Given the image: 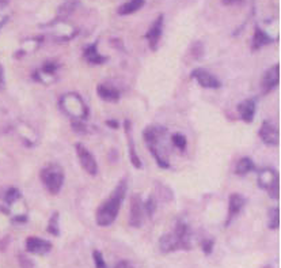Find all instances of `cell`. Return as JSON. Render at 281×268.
I'll use <instances>...</instances> for the list:
<instances>
[{
    "label": "cell",
    "mask_w": 281,
    "mask_h": 268,
    "mask_svg": "<svg viewBox=\"0 0 281 268\" xmlns=\"http://www.w3.org/2000/svg\"><path fill=\"white\" fill-rule=\"evenodd\" d=\"M167 128L159 124H153L148 125L143 136L146 140L147 147L151 152V155L155 158V161L162 169H169L170 168V159H169V147H167Z\"/></svg>",
    "instance_id": "6da1fadb"
},
{
    "label": "cell",
    "mask_w": 281,
    "mask_h": 268,
    "mask_svg": "<svg viewBox=\"0 0 281 268\" xmlns=\"http://www.w3.org/2000/svg\"><path fill=\"white\" fill-rule=\"evenodd\" d=\"M127 180H121L117 184V187L114 188V191L111 192L109 198L105 202H102L101 206L95 211V222L101 228H107L114 223L117 219L118 212L121 208L123 200L127 195Z\"/></svg>",
    "instance_id": "7a4b0ae2"
},
{
    "label": "cell",
    "mask_w": 281,
    "mask_h": 268,
    "mask_svg": "<svg viewBox=\"0 0 281 268\" xmlns=\"http://www.w3.org/2000/svg\"><path fill=\"white\" fill-rule=\"evenodd\" d=\"M159 249L162 253L192 249V232L183 222H178L171 233L163 234L159 238Z\"/></svg>",
    "instance_id": "3957f363"
},
{
    "label": "cell",
    "mask_w": 281,
    "mask_h": 268,
    "mask_svg": "<svg viewBox=\"0 0 281 268\" xmlns=\"http://www.w3.org/2000/svg\"><path fill=\"white\" fill-rule=\"evenodd\" d=\"M40 179L51 195H59L64 185V172L57 163H48L40 172Z\"/></svg>",
    "instance_id": "277c9868"
},
{
    "label": "cell",
    "mask_w": 281,
    "mask_h": 268,
    "mask_svg": "<svg viewBox=\"0 0 281 268\" xmlns=\"http://www.w3.org/2000/svg\"><path fill=\"white\" fill-rule=\"evenodd\" d=\"M258 185L265 189L270 199L279 200L280 199V177L279 173L272 168H264L258 173Z\"/></svg>",
    "instance_id": "5b68a950"
},
{
    "label": "cell",
    "mask_w": 281,
    "mask_h": 268,
    "mask_svg": "<svg viewBox=\"0 0 281 268\" xmlns=\"http://www.w3.org/2000/svg\"><path fill=\"white\" fill-rule=\"evenodd\" d=\"M60 105L74 120H83L87 117L88 109L82 97L77 93H68L60 101Z\"/></svg>",
    "instance_id": "8992f818"
},
{
    "label": "cell",
    "mask_w": 281,
    "mask_h": 268,
    "mask_svg": "<svg viewBox=\"0 0 281 268\" xmlns=\"http://www.w3.org/2000/svg\"><path fill=\"white\" fill-rule=\"evenodd\" d=\"M75 151H77V159H79V163H80L82 169L90 176L98 175V163L95 161V158L91 154V151H88L82 143H77L75 145Z\"/></svg>",
    "instance_id": "52a82bcc"
},
{
    "label": "cell",
    "mask_w": 281,
    "mask_h": 268,
    "mask_svg": "<svg viewBox=\"0 0 281 268\" xmlns=\"http://www.w3.org/2000/svg\"><path fill=\"white\" fill-rule=\"evenodd\" d=\"M144 216H146V211H144V204H143L140 195H133L130 200L129 225L136 229L141 228L144 223Z\"/></svg>",
    "instance_id": "ba28073f"
},
{
    "label": "cell",
    "mask_w": 281,
    "mask_h": 268,
    "mask_svg": "<svg viewBox=\"0 0 281 268\" xmlns=\"http://www.w3.org/2000/svg\"><path fill=\"white\" fill-rule=\"evenodd\" d=\"M163 26H164V15L163 14H159L156 19L153 21L150 29L147 30L146 33V40L148 41V45L153 51H156L159 47V42L163 34Z\"/></svg>",
    "instance_id": "9c48e42d"
},
{
    "label": "cell",
    "mask_w": 281,
    "mask_h": 268,
    "mask_svg": "<svg viewBox=\"0 0 281 268\" xmlns=\"http://www.w3.org/2000/svg\"><path fill=\"white\" fill-rule=\"evenodd\" d=\"M258 135L261 140L264 142L266 146L276 147L279 146V142H280V132L279 128L276 127L275 124L269 120H265L261 125V128L258 131Z\"/></svg>",
    "instance_id": "30bf717a"
},
{
    "label": "cell",
    "mask_w": 281,
    "mask_h": 268,
    "mask_svg": "<svg viewBox=\"0 0 281 268\" xmlns=\"http://www.w3.org/2000/svg\"><path fill=\"white\" fill-rule=\"evenodd\" d=\"M192 78L197 81L201 88L204 89H220L222 88V83L220 81L217 79L216 76L211 74V72H208L204 68H196L192 72Z\"/></svg>",
    "instance_id": "8fae6325"
},
{
    "label": "cell",
    "mask_w": 281,
    "mask_h": 268,
    "mask_svg": "<svg viewBox=\"0 0 281 268\" xmlns=\"http://www.w3.org/2000/svg\"><path fill=\"white\" fill-rule=\"evenodd\" d=\"M280 82V64H275L265 71L261 79V90L264 94H269Z\"/></svg>",
    "instance_id": "7c38bea8"
},
{
    "label": "cell",
    "mask_w": 281,
    "mask_h": 268,
    "mask_svg": "<svg viewBox=\"0 0 281 268\" xmlns=\"http://www.w3.org/2000/svg\"><path fill=\"white\" fill-rule=\"evenodd\" d=\"M25 246H26V251L29 253H33V255H47L49 252L52 251V244L51 241L48 239H42L40 237H34V236H30L26 238V242H25Z\"/></svg>",
    "instance_id": "4fadbf2b"
},
{
    "label": "cell",
    "mask_w": 281,
    "mask_h": 268,
    "mask_svg": "<svg viewBox=\"0 0 281 268\" xmlns=\"http://www.w3.org/2000/svg\"><path fill=\"white\" fill-rule=\"evenodd\" d=\"M130 128H132V124L129 120H125L124 122V129H125V134H127V139H128V150H129V159L132 165L135 166L136 169H141L143 163H141V159L139 157V154L136 151L135 142H133V138H132V134H130Z\"/></svg>",
    "instance_id": "5bb4252c"
},
{
    "label": "cell",
    "mask_w": 281,
    "mask_h": 268,
    "mask_svg": "<svg viewBox=\"0 0 281 268\" xmlns=\"http://www.w3.org/2000/svg\"><path fill=\"white\" fill-rule=\"evenodd\" d=\"M238 109V113H239V117L247 124L254 120V116H255V111H257V102L254 98H249L242 101L239 105L236 106Z\"/></svg>",
    "instance_id": "9a60e30c"
},
{
    "label": "cell",
    "mask_w": 281,
    "mask_h": 268,
    "mask_svg": "<svg viewBox=\"0 0 281 268\" xmlns=\"http://www.w3.org/2000/svg\"><path fill=\"white\" fill-rule=\"evenodd\" d=\"M245 204H246V199H245V196H242L240 193H232V195H230L229 218H227V223H226L227 226L231 223V221L234 219L235 216L238 215L240 211L243 210Z\"/></svg>",
    "instance_id": "2e32d148"
},
{
    "label": "cell",
    "mask_w": 281,
    "mask_h": 268,
    "mask_svg": "<svg viewBox=\"0 0 281 268\" xmlns=\"http://www.w3.org/2000/svg\"><path fill=\"white\" fill-rule=\"evenodd\" d=\"M97 45H98V42L95 41L93 44L87 45V47L84 48V51H83V58L86 59V61H88L90 64L100 65L107 61V58H106V56H102V55L98 52Z\"/></svg>",
    "instance_id": "e0dca14e"
},
{
    "label": "cell",
    "mask_w": 281,
    "mask_h": 268,
    "mask_svg": "<svg viewBox=\"0 0 281 268\" xmlns=\"http://www.w3.org/2000/svg\"><path fill=\"white\" fill-rule=\"evenodd\" d=\"M275 40H273V37H270L265 30H262L259 26H255V29H254V35H253V40H252V49L253 51H258V49H261V48L266 47V45H269V44H273Z\"/></svg>",
    "instance_id": "ac0fdd59"
},
{
    "label": "cell",
    "mask_w": 281,
    "mask_h": 268,
    "mask_svg": "<svg viewBox=\"0 0 281 268\" xmlns=\"http://www.w3.org/2000/svg\"><path fill=\"white\" fill-rule=\"evenodd\" d=\"M97 93H98L101 98L103 101H107V102H117L120 99V91L111 85L101 83L97 88Z\"/></svg>",
    "instance_id": "d6986e66"
},
{
    "label": "cell",
    "mask_w": 281,
    "mask_h": 268,
    "mask_svg": "<svg viewBox=\"0 0 281 268\" xmlns=\"http://www.w3.org/2000/svg\"><path fill=\"white\" fill-rule=\"evenodd\" d=\"M146 4V0H128L125 1L124 4L117 8L118 15H123V17H127V15H132L137 12L140 8H143V6Z\"/></svg>",
    "instance_id": "ffe728a7"
},
{
    "label": "cell",
    "mask_w": 281,
    "mask_h": 268,
    "mask_svg": "<svg viewBox=\"0 0 281 268\" xmlns=\"http://www.w3.org/2000/svg\"><path fill=\"white\" fill-rule=\"evenodd\" d=\"M253 170H254V162L249 157H243L240 158L236 163V166H235V175L246 176Z\"/></svg>",
    "instance_id": "44dd1931"
},
{
    "label": "cell",
    "mask_w": 281,
    "mask_h": 268,
    "mask_svg": "<svg viewBox=\"0 0 281 268\" xmlns=\"http://www.w3.org/2000/svg\"><path fill=\"white\" fill-rule=\"evenodd\" d=\"M269 219H268V228L270 230H277L279 226H280V210L279 207L276 208H272L269 210Z\"/></svg>",
    "instance_id": "7402d4cb"
},
{
    "label": "cell",
    "mask_w": 281,
    "mask_h": 268,
    "mask_svg": "<svg viewBox=\"0 0 281 268\" xmlns=\"http://www.w3.org/2000/svg\"><path fill=\"white\" fill-rule=\"evenodd\" d=\"M59 212H53L51 219H49V223H48V233L53 234V236H59L60 234V228H59Z\"/></svg>",
    "instance_id": "603a6c76"
},
{
    "label": "cell",
    "mask_w": 281,
    "mask_h": 268,
    "mask_svg": "<svg viewBox=\"0 0 281 268\" xmlns=\"http://www.w3.org/2000/svg\"><path fill=\"white\" fill-rule=\"evenodd\" d=\"M171 142H173V145H174L179 151H185V150H186L187 140L186 138H185V135L179 134V132L173 134L171 135Z\"/></svg>",
    "instance_id": "cb8c5ba5"
},
{
    "label": "cell",
    "mask_w": 281,
    "mask_h": 268,
    "mask_svg": "<svg viewBox=\"0 0 281 268\" xmlns=\"http://www.w3.org/2000/svg\"><path fill=\"white\" fill-rule=\"evenodd\" d=\"M18 199H21V192L18 191V188H8L4 193V202L7 204L15 203Z\"/></svg>",
    "instance_id": "d4e9b609"
},
{
    "label": "cell",
    "mask_w": 281,
    "mask_h": 268,
    "mask_svg": "<svg viewBox=\"0 0 281 268\" xmlns=\"http://www.w3.org/2000/svg\"><path fill=\"white\" fill-rule=\"evenodd\" d=\"M156 210V202H155V199L153 196H150L148 200H147L146 203H144V211H146V214L150 218L153 215V212Z\"/></svg>",
    "instance_id": "484cf974"
},
{
    "label": "cell",
    "mask_w": 281,
    "mask_h": 268,
    "mask_svg": "<svg viewBox=\"0 0 281 268\" xmlns=\"http://www.w3.org/2000/svg\"><path fill=\"white\" fill-rule=\"evenodd\" d=\"M93 257H94V264H95V268H107L105 259H103V256H102V253H101L100 251H94Z\"/></svg>",
    "instance_id": "4316f807"
},
{
    "label": "cell",
    "mask_w": 281,
    "mask_h": 268,
    "mask_svg": "<svg viewBox=\"0 0 281 268\" xmlns=\"http://www.w3.org/2000/svg\"><path fill=\"white\" fill-rule=\"evenodd\" d=\"M72 129L77 134H87L88 127L86 124H83L82 120H72Z\"/></svg>",
    "instance_id": "83f0119b"
},
{
    "label": "cell",
    "mask_w": 281,
    "mask_h": 268,
    "mask_svg": "<svg viewBox=\"0 0 281 268\" xmlns=\"http://www.w3.org/2000/svg\"><path fill=\"white\" fill-rule=\"evenodd\" d=\"M213 245H215V241H213V239L205 238L203 239V242H201V249H203L205 255H211L212 251H213Z\"/></svg>",
    "instance_id": "f1b7e54d"
},
{
    "label": "cell",
    "mask_w": 281,
    "mask_h": 268,
    "mask_svg": "<svg viewBox=\"0 0 281 268\" xmlns=\"http://www.w3.org/2000/svg\"><path fill=\"white\" fill-rule=\"evenodd\" d=\"M57 70V64L54 61H47L44 67H42V72H45L48 75H53Z\"/></svg>",
    "instance_id": "f546056e"
},
{
    "label": "cell",
    "mask_w": 281,
    "mask_h": 268,
    "mask_svg": "<svg viewBox=\"0 0 281 268\" xmlns=\"http://www.w3.org/2000/svg\"><path fill=\"white\" fill-rule=\"evenodd\" d=\"M19 262H21V267L22 268H34L33 262H31L27 256H25V255H21V256H19Z\"/></svg>",
    "instance_id": "4dcf8cb0"
},
{
    "label": "cell",
    "mask_w": 281,
    "mask_h": 268,
    "mask_svg": "<svg viewBox=\"0 0 281 268\" xmlns=\"http://www.w3.org/2000/svg\"><path fill=\"white\" fill-rule=\"evenodd\" d=\"M6 89V75H4V67L0 64V91H4Z\"/></svg>",
    "instance_id": "1f68e13d"
},
{
    "label": "cell",
    "mask_w": 281,
    "mask_h": 268,
    "mask_svg": "<svg viewBox=\"0 0 281 268\" xmlns=\"http://www.w3.org/2000/svg\"><path fill=\"white\" fill-rule=\"evenodd\" d=\"M114 268H135V266L130 262H128V260H121V262H118L117 264H116V267Z\"/></svg>",
    "instance_id": "d6a6232c"
},
{
    "label": "cell",
    "mask_w": 281,
    "mask_h": 268,
    "mask_svg": "<svg viewBox=\"0 0 281 268\" xmlns=\"http://www.w3.org/2000/svg\"><path fill=\"white\" fill-rule=\"evenodd\" d=\"M243 0H222V3L224 6H232V4H236V3H240Z\"/></svg>",
    "instance_id": "836d02e7"
},
{
    "label": "cell",
    "mask_w": 281,
    "mask_h": 268,
    "mask_svg": "<svg viewBox=\"0 0 281 268\" xmlns=\"http://www.w3.org/2000/svg\"><path fill=\"white\" fill-rule=\"evenodd\" d=\"M106 124H107V125H109V127H113V128H120V125H118V122L117 121H113V120H107V121H106Z\"/></svg>",
    "instance_id": "e575fe53"
},
{
    "label": "cell",
    "mask_w": 281,
    "mask_h": 268,
    "mask_svg": "<svg viewBox=\"0 0 281 268\" xmlns=\"http://www.w3.org/2000/svg\"><path fill=\"white\" fill-rule=\"evenodd\" d=\"M10 1H11V0H0V7L7 6V4H8Z\"/></svg>",
    "instance_id": "d590c367"
},
{
    "label": "cell",
    "mask_w": 281,
    "mask_h": 268,
    "mask_svg": "<svg viewBox=\"0 0 281 268\" xmlns=\"http://www.w3.org/2000/svg\"><path fill=\"white\" fill-rule=\"evenodd\" d=\"M7 21H8V18L6 17V18H4V19H3V21H1V22H0V29H1V28H3V25L6 24Z\"/></svg>",
    "instance_id": "8d00e7d4"
},
{
    "label": "cell",
    "mask_w": 281,
    "mask_h": 268,
    "mask_svg": "<svg viewBox=\"0 0 281 268\" xmlns=\"http://www.w3.org/2000/svg\"><path fill=\"white\" fill-rule=\"evenodd\" d=\"M262 268H272V266H264Z\"/></svg>",
    "instance_id": "74e56055"
}]
</instances>
